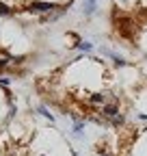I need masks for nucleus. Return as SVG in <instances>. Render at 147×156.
Instances as JSON below:
<instances>
[{
  "label": "nucleus",
  "mask_w": 147,
  "mask_h": 156,
  "mask_svg": "<svg viewBox=\"0 0 147 156\" xmlns=\"http://www.w3.org/2000/svg\"><path fill=\"white\" fill-rule=\"evenodd\" d=\"M35 111H37V113H39L41 117H46V119H50V122H54V115H52V111H50V108H48L46 104H39V106H37Z\"/></svg>",
  "instance_id": "423d86ee"
},
{
  "label": "nucleus",
  "mask_w": 147,
  "mask_h": 156,
  "mask_svg": "<svg viewBox=\"0 0 147 156\" xmlns=\"http://www.w3.org/2000/svg\"><path fill=\"white\" fill-rule=\"evenodd\" d=\"M97 5H100V0H82V15L93 17L97 13Z\"/></svg>",
  "instance_id": "f03ea898"
},
{
  "label": "nucleus",
  "mask_w": 147,
  "mask_h": 156,
  "mask_svg": "<svg viewBox=\"0 0 147 156\" xmlns=\"http://www.w3.org/2000/svg\"><path fill=\"white\" fill-rule=\"evenodd\" d=\"M61 5L59 2H52V0H30L26 5V11L30 15H39V17H46L50 13H54Z\"/></svg>",
  "instance_id": "f257e3e1"
},
{
  "label": "nucleus",
  "mask_w": 147,
  "mask_h": 156,
  "mask_svg": "<svg viewBox=\"0 0 147 156\" xmlns=\"http://www.w3.org/2000/svg\"><path fill=\"white\" fill-rule=\"evenodd\" d=\"M100 52H102L104 56H108V58H113V63H115V65H119V67H125V65H128V61H125V58H123L121 54L113 52V50H108V48H102Z\"/></svg>",
  "instance_id": "7ed1b4c3"
},
{
  "label": "nucleus",
  "mask_w": 147,
  "mask_h": 156,
  "mask_svg": "<svg viewBox=\"0 0 147 156\" xmlns=\"http://www.w3.org/2000/svg\"><path fill=\"white\" fill-rule=\"evenodd\" d=\"M0 15H2V17H13V15H15L13 5L5 2V0H0Z\"/></svg>",
  "instance_id": "20e7f679"
},
{
  "label": "nucleus",
  "mask_w": 147,
  "mask_h": 156,
  "mask_svg": "<svg viewBox=\"0 0 147 156\" xmlns=\"http://www.w3.org/2000/svg\"><path fill=\"white\" fill-rule=\"evenodd\" d=\"M71 48H76V50H80V52H91V50H93V44L87 41V39H78Z\"/></svg>",
  "instance_id": "39448f33"
},
{
  "label": "nucleus",
  "mask_w": 147,
  "mask_h": 156,
  "mask_svg": "<svg viewBox=\"0 0 147 156\" xmlns=\"http://www.w3.org/2000/svg\"><path fill=\"white\" fill-rule=\"evenodd\" d=\"M41 156H43V154H41Z\"/></svg>",
  "instance_id": "1a4fd4ad"
},
{
  "label": "nucleus",
  "mask_w": 147,
  "mask_h": 156,
  "mask_svg": "<svg viewBox=\"0 0 147 156\" xmlns=\"http://www.w3.org/2000/svg\"><path fill=\"white\" fill-rule=\"evenodd\" d=\"M97 156H110V154H108V150H106V147H102V145H100V147H97Z\"/></svg>",
  "instance_id": "6e6552de"
},
{
  "label": "nucleus",
  "mask_w": 147,
  "mask_h": 156,
  "mask_svg": "<svg viewBox=\"0 0 147 156\" xmlns=\"http://www.w3.org/2000/svg\"><path fill=\"white\" fill-rule=\"evenodd\" d=\"M9 85H11V78H9V76H0V87L9 89Z\"/></svg>",
  "instance_id": "0eeeda50"
}]
</instances>
